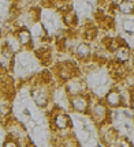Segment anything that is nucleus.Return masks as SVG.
I'll list each match as a JSON object with an SVG mask.
<instances>
[{"instance_id":"nucleus-14","label":"nucleus","mask_w":134,"mask_h":147,"mask_svg":"<svg viewBox=\"0 0 134 147\" xmlns=\"http://www.w3.org/2000/svg\"><path fill=\"white\" fill-rule=\"evenodd\" d=\"M3 147H21V144H19V140H16L11 136H7L5 140L3 142Z\"/></svg>"},{"instance_id":"nucleus-13","label":"nucleus","mask_w":134,"mask_h":147,"mask_svg":"<svg viewBox=\"0 0 134 147\" xmlns=\"http://www.w3.org/2000/svg\"><path fill=\"white\" fill-rule=\"evenodd\" d=\"M62 19H63V23H65L67 27H71V26H77V23H78V15H77V12H75L73 8L69 11H66L62 14Z\"/></svg>"},{"instance_id":"nucleus-16","label":"nucleus","mask_w":134,"mask_h":147,"mask_svg":"<svg viewBox=\"0 0 134 147\" xmlns=\"http://www.w3.org/2000/svg\"><path fill=\"white\" fill-rule=\"evenodd\" d=\"M129 63H131L130 65H131V68L134 69V52L131 53V59H130V61H129Z\"/></svg>"},{"instance_id":"nucleus-5","label":"nucleus","mask_w":134,"mask_h":147,"mask_svg":"<svg viewBox=\"0 0 134 147\" xmlns=\"http://www.w3.org/2000/svg\"><path fill=\"white\" fill-rule=\"evenodd\" d=\"M63 89L67 93V95L88 94V93H90L88 84H86V82L84 80V78L81 75H75L71 79L66 80L65 83H63Z\"/></svg>"},{"instance_id":"nucleus-7","label":"nucleus","mask_w":134,"mask_h":147,"mask_svg":"<svg viewBox=\"0 0 134 147\" xmlns=\"http://www.w3.org/2000/svg\"><path fill=\"white\" fill-rule=\"evenodd\" d=\"M73 55L75 56V59L81 61V63H85V61H89L92 57H93V48H92L90 42L86 41H81L77 42V45L73 48Z\"/></svg>"},{"instance_id":"nucleus-10","label":"nucleus","mask_w":134,"mask_h":147,"mask_svg":"<svg viewBox=\"0 0 134 147\" xmlns=\"http://www.w3.org/2000/svg\"><path fill=\"white\" fill-rule=\"evenodd\" d=\"M4 45L10 49L11 52H12V55H18L19 52L23 51V48H22V45L19 44V41H18V38H16V36H15V33L14 32L7 33V34H5Z\"/></svg>"},{"instance_id":"nucleus-9","label":"nucleus","mask_w":134,"mask_h":147,"mask_svg":"<svg viewBox=\"0 0 134 147\" xmlns=\"http://www.w3.org/2000/svg\"><path fill=\"white\" fill-rule=\"evenodd\" d=\"M112 59H114V63H118V64H127L131 59V51L130 48L124 44V45H120V47L112 52Z\"/></svg>"},{"instance_id":"nucleus-19","label":"nucleus","mask_w":134,"mask_h":147,"mask_svg":"<svg viewBox=\"0 0 134 147\" xmlns=\"http://www.w3.org/2000/svg\"><path fill=\"white\" fill-rule=\"evenodd\" d=\"M0 37H1V33H0Z\"/></svg>"},{"instance_id":"nucleus-4","label":"nucleus","mask_w":134,"mask_h":147,"mask_svg":"<svg viewBox=\"0 0 134 147\" xmlns=\"http://www.w3.org/2000/svg\"><path fill=\"white\" fill-rule=\"evenodd\" d=\"M55 75L59 79L60 83L63 84L66 80L71 79L73 76L80 75V69H78L77 63L74 61H60L55 67Z\"/></svg>"},{"instance_id":"nucleus-17","label":"nucleus","mask_w":134,"mask_h":147,"mask_svg":"<svg viewBox=\"0 0 134 147\" xmlns=\"http://www.w3.org/2000/svg\"><path fill=\"white\" fill-rule=\"evenodd\" d=\"M130 93H131V97L134 98V87H131V89H130Z\"/></svg>"},{"instance_id":"nucleus-6","label":"nucleus","mask_w":134,"mask_h":147,"mask_svg":"<svg viewBox=\"0 0 134 147\" xmlns=\"http://www.w3.org/2000/svg\"><path fill=\"white\" fill-rule=\"evenodd\" d=\"M90 105V93L88 94H77L69 95V108L75 113L80 115H88Z\"/></svg>"},{"instance_id":"nucleus-2","label":"nucleus","mask_w":134,"mask_h":147,"mask_svg":"<svg viewBox=\"0 0 134 147\" xmlns=\"http://www.w3.org/2000/svg\"><path fill=\"white\" fill-rule=\"evenodd\" d=\"M55 86L52 84H47L43 82H38L37 79H34V83L30 86V97H32L33 102L38 106V108H48L51 104V95H52V90Z\"/></svg>"},{"instance_id":"nucleus-3","label":"nucleus","mask_w":134,"mask_h":147,"mask_svg":"<svg viewBox=\"0 0 134 147\" xmlns=\"http://www.w3.org/2000/svg\"><path fill=\"white\" fill-rule=\"evenodd\" d=\"M49 117V127L51 131H69L71 129V120L70 116L66 113V110L52 109L48 115Z\"/></svg>"},{"instance_id":"nucleus-18","label":"nucleus","mask_w":134,"mask_h":147,"mask_svg":"<svg viewBox=\"0 0 134 147\" xmlns=\"http://www.w3.org/2000/svg\"><path fill=\"white\" fill-rule=\"evenodd\" d=\"M65 1H69V3H70V0H65Z\"/></svg>"},{"instance_id":"nucleus-11","label":"nucleus","mask_w":134,"mask_h":147,"mask_svg":"<svg viewBox=\"0 0 134 147\" xmlns=\"http://www.w3.org/2000/svg\"><path fill=\"white\" fill-rule=\"evenodd\" d=\"M15 36H16V38H18L19 44L22 45V48L32 47L33 34H32V32H30L27 27H21V29H16Z\"/></svg>"},{"instance_id":"nucleus-15","label":"nucleus","mask_w":134,"mask_h":147,"mask_svg":"<svg viewBox=\"0 0 134 147\" xmlns=\"http://www.w3.org/2000/svg\"><path fill=\"white\" fill-rule=\"evenodd\" d=\"M129 109L133 112V115H134V98H131V101H130V105H129Z\"/></svg>"},{"instance_id":"nucleus-1","label":"nucleus","mask_w":134,"mask_h":147,"mask_svg":"<svg viewBox=\"0 0 134 147\" xmlns=\"http://www.w3.org/2000/svg\"><path fill=\"white\" fill-rule=\"evenodd\" d=\"M111 109L108 108L104 101L97 98L90 93V105L88 110V116L96 125H103V124H110L111 121Z\"/></svg>"},{"instance_id":"nucleus-12","label":"nucleus","mask_w":134,"mask_h":147,"mask_svg":"<svg viewBox=\"0 0 134 147\" xmlns=\"http://www.w3.org/2000/svg\"><path fill=\"white\" fill-rule=\"evenodd\" d=\"M116 8L123 15L134 14V0H119L118 4H116Z\"/></svg>"},{"instance_id":"nucleus-8","label":"nucleus","mask_w":134,"mask_h":147,"mask_svg":"<svg viewBox=\"0 0 134 147\" xmlns=\"http://www.w3.org/2000/svg\"><path fill=\"white\" fill-rule=\"evenodd\" d=\"M103 101H104V104L111 110L119 109V108L122 106V95H120V91H119L116 87L110 89L107 93L104 94Z\"/></svg>"}]
</instances>
